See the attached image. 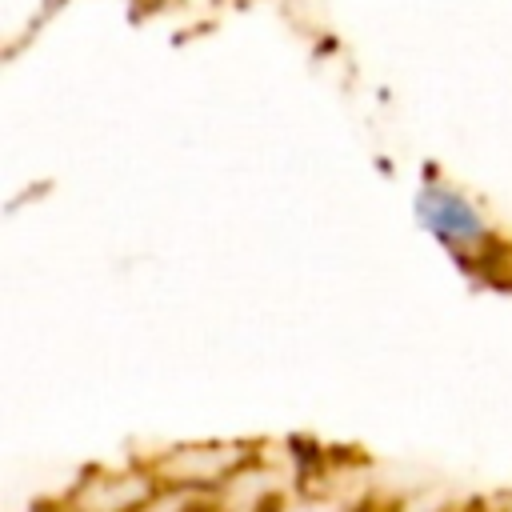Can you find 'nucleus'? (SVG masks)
Masks as SVG:
<instances>
[{
	"label": "nucleus",
	"mask_w": 512,
	"mask_h": 512,
	"mask_svg": "<svg viewBox=\"0 0 512 512\" xmlns=\"http://www.w3.org/2000/svg\"><path fill=\"white\" fill-rule=\"evenodd\" d=\"M412 212H416L420 228L460 264H484L500 248V236H496L484 204L444 176L420 180V188L412 196Z\"/></svg>",
	"instance_id": "f257e3e1"
},
{
	"label": "nucleus",
	"mask_w": 512,
	"mask_h": 512,
	"mask_svg": "<svg viewBox=\"0 0 512 512\" xmlns=\"http://www.w3.org/2000/svg\"><path fill=\"white\" fill-rule=\"evenodd\" d=\"M256 452L244 444H184L164 456H156L152 472L168 488H196V492H220Z\"/></svg>",
	"instance_id": "f03ea898"
},
{
	"label": "nucleus",
	"mask_w": 512,
	"mask_h": 512,
	"mask_svg": "<svg viewBox=\"0 0 512 512\" xmlns=\"http://www.w3.org/2000/svg\"><path fill=\"white\" fill-rule=\"evenodd\" d=\"M160 488L152 464L136 468H100L88 472L68 496L60 512H136Z\"/></svg>",
	"instance_id": "7ed1b4c3"
}]
</instances>
